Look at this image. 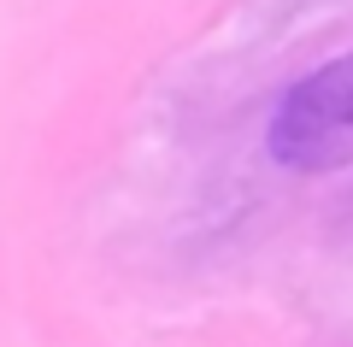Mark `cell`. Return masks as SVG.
Masks as SVG:
<instances>
[{"mask_svg":"<svg viewBox=\"0 0 353 347\" xmlns=\"http://www.w3.org/2000/svg\"><path fill=\"white\" fill-rule=\"evenodd\" d=\"M265 148L283 171L324 177L353 165V53L306 71L271 112Z\"/></svg>","mask_w":353,"mask_h":347,"instance_id":"obj_1","label":"cell"}]
</instances>
